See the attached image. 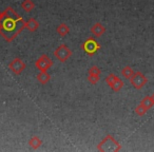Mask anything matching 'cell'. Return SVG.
Listing matches in <instances>:
<instances>
[{
    "instance_id": "obj_18",
    "label": "cell",
    "mask_w": 154,
    "mask_h": 152,
    "mask_svg": "<svg viewBox=\"0 0 154 152\" xmlns=\"http://www.w3.org/2000/svg\"><path fill=\"white\" fill-rule=\"evenodd\" d=\"M147 111H148V110L146 109V108L143 107L141 104H139V105L135 108V113H136L138 116H143L146 113H147Z\"/></svg>"
},
{
    "instance_id": "obj_11",
    "label": "cell",
    "mask_w": 154,
    "mask_h": 152,
    "mask_svg": "<svg viewBox=\"0 0 154 152\" xmlns=\"http://www.w3.org/2000/svg\"><path fill=\"white\" fill-rule=\"evenodd\" d=\"M56 32H57V34L59 35V36L64 37L66 35L69 34V32H70V26H69L66 23H60L59 26L56 28Z\"/></svg>"
},
{
    "instance_id": "obj_17",
    "label": "cell",
    "mask_w": 154,
    "mask_h": 152,
    "mask_svg": "<svg viewBox=\"0 0 154 152\" xmlns=\"http://www.w3.org/2000/svg\"><path fill=\"white\" fill-rule=\"evenodd\" d=\"M116 79H117V76L115 74H113V73H110L109 75H107V77H106V84L109 87H111Z\"/></svg>"
},
{
    "instance_id": "obj_13",
    "label": "cell",
    "mask_w": 154,
    "mask_h": 152,
    "mask_svg": "<svg viewBox=\"0 0 154 152\" xmlns=\"http://www.w3.org/2000/svg\"><path fill=\"white\" fill-rule=\"evenodd\" d=\"M41 145H42V141H41V139L39 138V136H37V135L33 136L32 138L29 141V146H30L31 148H33L34 150L38 149Z\"/></svg>"
},
{
    "instance_id": "obj_20",
    "label": "cell",
    "mask_w": 154,
    "mask_h": 152,
    "mask_svg": "<svg viewBox=\"0 0 154 152\" xmlns=\"http://www.w3.org/2000/svg\"><path fill=\"white\" fill-rule=\"evenodd\" d=\"M88 74H93V75H98V76H100L101 70L99 69V67H97V66H92L90 69H89Z\"/></svg>"
},
{
    "instance_id": "obj_4",
    "label": "cell",
    "mask_w": 154,
    "mask_h": 152,
    "mask_svg": "<svg viewBox=\"0 0 154 152\" xmlns=\"http://www.w3.org/2000/svg\"><path fill=\"white\" fill-rule=\"evenodd\" d=\"M129 80H130V84L133 86V88L136 89V90L143 89L146 86V84L148 82V78L146 77L140 71L134 72V74L132 75V77Z\"/></svg>"
},
{
    "instance_id": "obj_1",
    "label": "cell",
    "mask_w": 154,
    "mask_h": 152,
    "mask_svg": "<svg viewBox=\"0 0 154 152\" xmlns=\"http://www.w3.org/2000/svg\"><path fill=\"white\" fill-rule=\"evenodd\" d=\"M24 29L26 21L13 8L8 7L3 12H0V35L8 42H12Z\"/></svg>"
},
{
    "instance_id": "obj_15",
    "label": "cell",
    "mask_w": 154,
    "mask_h": 152,
    "mask_svg": "<svg viewBox=\"0 0 154 152\" xmlns=\"http://www.w3.org/2000/svg\"><path fill=\"white\" fill-rule=\"evenodd\" d=\"M133 74H134V71H133V69L131 67L126 66L122 69V75L125 78H127V79H130Z\"/></svg>"
},
{
    "instance_id": "obj_5",
    "label": "cell",
    "mask_w": 154,
    "mask_h": 152,
    "mask_svg": "<svg viewBox=\"0 0 154 152\" xmlns=\"http://www.w3.org/2000/svg\"><path fill=\"white\" fill-rule=\"evenodd\" d=\"M54 56L60 62H64L72 56V50L69 47H66L64 43H62L54 51Z\"/></svg>"
},
{
    "instance_id": "obj_19",
    "label": "cell",
    "mask_w": 154,
    "mask_h": 152,
    "mask_svg": "<svg viewBox=\"0 0 154 152\" xmlns=\"http://www.w3.org/2000/svg\"><path fill=\"white\" fill-rule=\"evenodd\" d=\"M100 76L98 75H93V74H88V82H90L91 85H96L98 82Z\"/></svg>"
},
{
    "instance_id": "obj_10",
    "label": "cell",
    "mask_w": 154,
    "mask_h": 152,
    "mask_svg": "<svg viewBox=\"0 0 154 152\" xmlns=\"http://www.w3.org/2000/svg\"><path fill=\"white\" fill-rule=\"evenodd\" d=\"M39 28V22L35 18H30L28 21H26V29L30 32H35Z\"/></svg>"
},
{
    "instance_id": "obj_16",
    "label": "cell",
    "mask_w": 154,
    "mask_h": 152,
    "mask_svg": "<svg viewBox=\"0 0 154 152\" xmlns=\"http://www.w3.org/2000/svg\"><path fill=\"white\" fill-rule=\"evenodd\" d=\"M122 87H124V82H122V79H120L119 77H117V79L114 82V84L112 85L110 88L112 89V90L114 91V92H118V91H120L122 89Z\"/></svg>"
},
{
    "instance_id": "obj_2",
    "label": "cell",
    "mask_w": 154,
    "mask_h": 152,
    "mask_svg": "<svg viewBox=\"0 0 154 152\" xmlns=\"http://www.w3.org/2000/svg\"><path fill=\"white\" fill-rule=\"evenodd\" d=\"M97 150L101 152H117L122 150V146L112 135L109 134L97 145Z\"/></svg>"
},
{
    "instance_id": "obj_14",
    "label": "cell",
    "mask_w": 154,
    "mask_h": 152,
    "mask_svg": "<svg viewBox=\"0 0 154 152\" xmlns=\"http://www.w3.org/2000/svg\"><path fill=\"white\" fill-rule=\"evenodd\" d=\"M140 104L146 108L147 110H150L152 107L154 106V103H153V99H152L151 96H145L143 99H141Z\"/></svg>"
},
{
    "instance_id": "obj_7",
    "label": "cell",
    "mask_w": 154,
    "mask_h": 152,
    "mask_svg": "<svg viewBox=\"0 0 154 152\" xmlns=\"http://www.w3.org/2000/svg\"><path fill=\"white\" fill-rule=\"evenodd\" d=\"M26 68V62H23V60L20 59V58H15V59H13L9 64V69L16 75H20Z\"/></svg>"
},
{
    "instance_id": "obj_6",
    "label": "cell",
    "mask_w": 154,
    "mask_h": 152,
    "mask_svg": "<svg viewBox=\"0 0 154 152\" xmlns=\"http://www.w3.org/2000/svg\"><path fill=\"white\" fill-rule=\"evenodd\" d=\"M53 66V60L47 55L43 54L35 61V67L38 71H48Z\"/></svg>"
},
{
    "instance_id": "obj_8",
    "label": "cell",
    "mask_w": 154,
    "mask_h": 152,
    "mask_svg": "<svg viewBox=\"0 0 154 152\" xmlns=\"http://www.w3.org/2000/svg\"><path fill=\"white\" fill-rule=\"evenodd\" d=\"M90 31H91V33H92L93 36L98 38V37L103 36V35L105 34L106 28L100 23V22H96V23H94L92 26H91Z\"/></svg>"
},
{
    "instance_id": "obj_12",
    "label": "cell",
    "mask_w": 154,
    "mask_h": 152,
    "mask_svg": "<svg viewBox=\"0 0 154 152\" xmlns=\"http://www.w3.org/2000/svg\"><path fill=\"white\" fill-rule=\"evenodd\" d=\"M34 8H35V5L32 0H23L21 2V9L23 10L24 12H26V13L32 12L33 10H34Z\"/></svg>"
},
{
    "instance_id": "obj_21",
    "label": "cell",
    "mask_w": 154,
    "mask_h": 152,
    "mask_svg": "<svg viewBox=\"0 0 154 152\" xmlns=\"http://www.w3.org/2000/svg\"><path fill=\"white\" fill-rule=\"evenodd\" d=\"M151 97H152V99H153V103H154V93H153V94L151 95Z\"/></svg>"
},
{
    "instance_id": "obj_9",
    "label": "cell",
    "mask_w": 154,
    "mask_h": 152,
    "mask_svg": "<svg viewBox=\"0 0 154 152\" xmlns=\"http://www.w3.org/2000/svg\"><path fill=\"white\" fill-rule=\"evenodd\" d=\"M36 77H37V80H38L41 85H45L51 79V75L48 73V71H39V73L37 74Z\"/></svg>"
},
{
    "instance_id": "obj_3",
    "label": "cell",
    "mask_w": 154,
    "mask_h": 152,
    "mask_svg": "<svg viewBox=\"0 0 154 152\" xmlns=\"http://www.w3.org/2000/svg\"><path fill=\"white\" fill-rule=\"evenodd\" d=\"M82 50L87 55L93 56L100 50V43L94 37H89L82 43Z\"/></svg>"
}]
</instances>
